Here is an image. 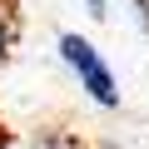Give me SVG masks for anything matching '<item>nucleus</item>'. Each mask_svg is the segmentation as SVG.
Returning a JSON list of instances; mask_svg holds the SVG:
<instances>
[{
    "label": "nucleus",
    "instance_id": "1",
    "mask_svg": "<svg viewBox=\"0 0 149 149\" xmlns=\"http://www.w3.org/2000/svg\"><path fill=\"white\" fill-rule=\"evenodd\" d=\"M60 60H65V70L80 80V90H85L100 109H119V80H114V70H109V60H104L80 30H65V35H60Z\"/></svg>",
    "mask_w": 149,
    "mask_h": 149
},
{
    "label": "nucleus",
    "instance_id": "2",
    "mask_svg": "<svg viewBox=\"0 0 149 149\" xmlns=\"http://www.w3.org/2000/svg\"><path fill=\"white\" fill-rule=\"evenodd\" d=\"M30 149H90L80 134H70V129H35Z\"/></svg>",
    "mask_w": 149,
    "mask_h": 149
},
{
    "label": "nucleus",
    "instance_id": "3",
    "mask_svg": "<svg viewBox=\"0 0 149 149\" xmlns=\"http://www.w3.org/2000/svg\"><path fill=\"white\" fill-rule=\"evenodd\" d=\"M15 40H20V20H15V10H10V0H0V65L10 60Z\"/></svg>",
    "mask_w": 149,
    "mask_h": 149
},
{
    "label": "nucleus",
    "instance_id": "4",
    "mask_svg": "<svg viewBox=\"0 0 149 149\" xmlns=\"http://www.w3.org/2000/svg\"><path fill=\"white\" fill-rule=\"evenodd\" d=\"M129 5H134V25L149 35V0H129Z\"/></svg>",
    "mask_w": 149,
    "mask_h": 149
},
{
    "label": "nucleus",
    "instance_id": "5",
    "mask_svg": "<svg viewBox=\"0 0 149 149\" xmlns=\"http://www.w3.org/2000/svg\"><path fill=\"white\" fill-rule=\"evenodd\" d=\"M85 10H90V20H104L109 15V0H85Z\"/></svg>",
    "mask_w": 149,
    "mask_h": 149
}]
</instances>
